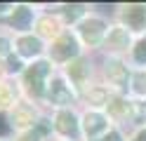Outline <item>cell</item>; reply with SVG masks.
Masks as SVG:
<instances>
[{"mask_svg":"<svg viewBox=\"0 0 146 141\" xmlns=\"http://www.w3.org/2000/svg\"><path fill=\"white\" fill-rule=\"evenodd\" d=\"M7 132H10V127L5 125V118L0 115V134H7Z\"/></svg>","mask_w":146,"mask_h":141,"instance_id":"obj_12","label":"cell"},{"mask_svg":"<svg viewBox=\"0 0 146 141\" xmlns=\"http://www.w3.org/2000/svg\"><path fill=\"white\" fill-rule=\"evenodd\" d=\"M137 141H146V132H144V134H141L139 139H137Z\"/></svg>","mask_w":146,"mask_h":141,"instance_id":"obj_16","label":"cell"},{"mask_svg":"<svg viewBox=\"0 0 146 141\" xmlns=\"http://www.w3.org/2000/svg\"><path fill=\"white\" fill-rule=\"evenodd\" d=\"M134 82H137V92L144 94V92H146V75H144V73H141V75H137Z\"/></svg>","mask_w":146,"mask_h":141,"instance_id":"obj_11","label":"cell"},{"mask_svg":"<svg viewBox=\"0 0 146 141\" xmlns=\"http://www.w3.org/2000/svg\"><path fill=\"white\" fill-rule=\"evenodd\" d=\"M127 21H130L134 28H141L146 24V7H130V12H127Z\"/></svg>","mask_w":146,"mask_h":141,"instance_id":"obj_3","label":"cell"},{"mask_svg":"<svg viewBox=\"0 0 146 141\" xmlns=\"http://www.w3.org/2000/svg\"><path fill=\"white\" fill-rule=\"evenodd\" d=\"M104 141H120V136H118V134H115V132H113V134H108V136H106Z\"/></svg>","mask_w":146,"mask_h":141,"instance_id":"obj_14","label":"cell"},{"mask_svg":"<svg viewBox=\"0 0 146 141\" xmlns=\"http://www.w3.org/2000/svg\"><path fill=\"white\" fill-rule=\"evenodd\" d=\"M134 56H137V61H146V40H141V42H139V47H137Z\"/></svg>","mask_w":146,"mask_h":141,"instance_id":"obj_10","label":"cell"},{"mask_svg":"<svg viewBox=\"0 0 146 141\" xmlns=\"http://www.w3.org/2000/svg\"><path fill=\"white\" fill-rule=\"evenodd\" d=\"M52 101H57V103H68L71 101V92L64 89V82H54L52 85Z\"/></svg>","mask_w":146,"mask_h":141,"instance_id":"obj_4","label":"cell"},{"mask_svg":"<svg viewBox=\"0 0 146 141\" xmlns=\"http://www.w3.org/2000/svg\"><path fill=\"white\" fill-rule=\"evenodd\" d=\"M29 21H31V9H26V7H19L14 12V17H12V24L19 26V28H26Z\"/></svg>","mask_w":146,"mask_h":141,"instance_id":"obj_7","label":"cell"},{"mask_svg":"<svg viewBox=\"0 0 146 141\" xmlns=\"http://www.w3.org/2000/svg\"><path fill=\"white\" fill-rule=\"evenodd\" d=\"M45 75H47V64H35L33 71L29 73V82H31V87H33L35 94L42 92V78Z\"/></svg>","mask_w":146,"mask_h":141,"instance_id":"obj_1","label":"cell"},{"mask_svg":"<svg viewBox=\"0 0 146 141\" xmlns=\"http://www.w3.org/2000/svg\"><path fill=\"white\" fill-rule=\"evenodd\" d=\"M19 47H21V54H26V56L40 52V42L35 40V38H24V40L19 42Z\"/></svg>","mask_w":146,"mask_h":141,"instance_id":"obj_8","label":"cell"},{"mask_svg":"<svg viewBox=\"0 0 146 141\" xmlns=\"http://www.w3.org/2000/svg\"><path fill=\"white\" fill-rule=\"evenodd\" d=\"M5 45H7L5 40H0V52H3V50H5Z\"/></svg>","mask_w":146,"mask_h":141,"instance_id":"obj_15","label":"cell"},{"mask_svg":"<svg viewBox=\"0 0 146 141\" xmlns=\"http://www.w3.org/2000/svg\"><path fill=\"white\" fill-rule=\"evenodd\" d=\"M59 129L64 134H76V118L71 113H61L59 115Z\"/></svg>","mask_w":146,"mask_h":141,"instance_id":"obj_6","label":"cell"},{"mask_svg":"<svg viewBox=\"0 0 146 141\" xmlns=\"http://www.w3.org/2000/svg\"><path fill=\"white\" fill-rule=\"evenodd\" d=\"M83 33H85V38L87 40H97V35H102L104 33V26L99 24V21H92V24H85V28H83Z\"/></svg>","mask_w":146,"mask_h":141,"instance_id":"obj_9","label":"cell"},{"mask_svg":"<svg viewBox=\"0 0 146 141\" xmlns=\"http://www.w3.org/2000/svg\"><path fill=\"white\" fill-rule=\"evenodd\" d=\"M10 68H12V71H19V68H21V64L17 61V59H10Z\"/></svg>","mask_w":146,"mask_h":141,"instance_id":"obj_13","label":"cell"},{"mask_svg":"<svg viewBox=\"0 0 146 141\" xmlns=\"http://www.w3.org/2000/svg\"><path fill=\"white\" fill-rule=\"evenodd\" d=\"M85 127H87L90 134H97V132H102L106 125H104V118H102V115L92 113V115H87V118H85Z\"/></svg>","mask_w":146,"mask_h":141,"instance_id":"obj_5","label":"cell"},{"mask_svg":"<svg viewBox=\"0 0 146 141\" xmlns=\"http://www.w3.org/2000/svg\"><path fill=\"white\" fill-rule=\"evenodd\" d=\"M76 52H78L76 40H73L71 35H64L59 40V45H57V50H54V56H57V59H66L68 54H76Z\"/></svg>","mask_w":146,"mask_h":141,"instance_id":"obj_2","label":"cell"}]
</instances>
